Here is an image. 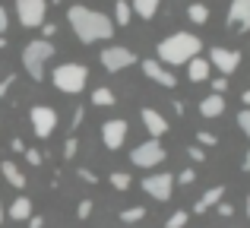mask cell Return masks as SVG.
<instances>
[{
    "label": "cell",
    "mask_w": 250,
    "mask_h": 228,
    "mask_svg": "<svg viewBox=\"0 0 250 228\" xmlns=\"http://www.w3.org/2000/svg\"><path fill=\"white\" fill-rule=\"evenodd\" d=\"M51 80H54V86L61 89V92L80 95L85 89V83H89V70H85L83 63H61V67H54Z\"/></svg>",
    "instance_id": "obj_4"
},
{
    "label": "cell",
    "mask_w": 250,
    "mask_h": 228,
    "mask_svg": "<svg viewBox=\"0 0 250 228\" xmlns=\"http://www.w3.org/2000/svg\"><path fill=\"white\" fill-rule=\"evenodd\" d=\"M25 159H29V165H42V162H44V155L38 152V149H25Z\"/></svg>",
    "instance_id": "obj_34"
},
{
    "label": "cell",
    "mask_w": 250,
    "mask_h": 228,
    "mask_svg": "<svg viewBox=\"0 0 250 228\" xmlns=\"http://www.w3.org/2000/svg\"><path fill=\"white\" fill-rule=\"evenodd\" d=\"M143 73H146L152 83L165 86V89H174V86H177V76L171 73L168 67H162V63L155 61V57H146V61H143Z\"/></svg>",
    "instance_id": "obj_12"
},
{
    "label": "cell",
    "mask_w": 250,
    "mask_h": 228,
    "mask_svg": "<svg viewBox=\"0 0 250 228\" xmlns=\"http://www.w3.org/2000/svg\"><path fill=\"white\" fill-rule=\"evenodd\" d=\"M83 117H85V111H83V108H76V111H73V124H70V130H76V127H80V124H83Z\"/></svg>",
    "instance_id": "obj_40"
},
{
    "label": "cell",
    "mask_w": 250,
    "mask_h": 228,
    "mask_svg": "<svg viewBox=\"0 0 250 228\" xmlns=\"http://www.w3.org/2000/svg\"><path fill=\"white\" fill-rule=\"evenodd\" d=\"M247 219H250V197H247Z\"/></svg>",
    "instance_id": "obj_47"
},
{
    "label": "cell",
    "mask_w": 250,
    "mask_h": 228,
    "mask_svg": "<svg viewBox=\"0 0 250 228\" xmlns=\"http://www.w3.org/2000/svg\"><path fill=\"white\" fill-rule=\"evenodd\" d=\"M133 63H136V51L124 48V44H111V48L102 51V67L108 73H121V70L133 67Z\"/></svg>",
    "instance_id": "obj_6"
},
{
    "label": "cell",
    "mask_w": 250,
    "mask_h": 228,
    "mask_svg": "<svg viewBox=\"0 0 250 228\" xmlns=\"http://www.w3.org/2000/svg\"><path fill=\"white\" fill-rule=\"evenodd\" d=\"M209 67H219L222 76L234 73L241 67V51H231V48H212L209 51Z\"/></svg>",
    "instance_id": "obj_11"
},
{
    "label": "cell",
    "mask_w": 250,
    "mask_h": 228,
    "mask_svg": "<svg viewBox=\"0 0 250 228\" xmlns=\"http://www.w3.org/2000/svg\"><path fill=\"white\" fill-rule=\"evenodd\" d=\"M76 174H80V178L85 181V184H95V181H98V178H95V171H89V168H80Z\"/></svg>",
    "instance_id": "obj_38"
},
{
    "label": "cell",
    "mask_w": 250,
    "mask_h": 228,
    "mask_svg": "<svg viewBox=\"0 0 250 228\" xmlns=\"http://www.w3.org/2000/svg\"><path fill=\"white\" fill-rule=\"evenodd\" d=\"M238 127L250 136V108H241V111H238Z\"/></svg>",
    "instance_id": "obj_31"
},
{
    "label": "cell",
    "mask_w": 250,
    "mask_h": 228,
    "mask_svg": "<svg viewBox=\"0 0 250 228\" xmlns=\"http://www.w3.org/2000/svg\"><path fill=\"white\" fill-rule=\"evenodd\" d=\"M44 225V219L42 216H35V212H32V216H29V228H42Z\"/></svg>",
    "instance_id": "obj_41"
},
{
    "label": "cell",
    "mask_w": 250,
    "mask_h": 228,
    "mask_svg": "<svg viewBox=\"0 0 250 228\" xmlns=\"http://www.w3.org/2000/svg\"><path fill=\"white\" fill-rule=\"evenodd\" d=\"M13 80H16V76H13V73H10V76H0V99H3V95H6V92H10V86H13Z\"/></svg>",
    "instance_id": "obj_35"
},
{
    "label": "cell",
    "mask_w": 250,
    "mask_h": 228,
    "mask_svg": "<svg viewBox=\"0 0 250 228\" xmlns=\"http://www.w3.org/2000/svg\"><path fill=\"white\" fill-rule=\"evenodd\" d=\"M3 48H6V38H3V35H0V51H3Z\"/></svg>",
    "instance_id": "obj_45"
},
{
    "label": "cell",
    "mask_w": 250,
    "mask_h": 228,
    "mask_svg": "<svg viewBox=\"0 0 250 228\" xmlns=\"http://www.w3.org/2000/svg\"><path fill=\"white\" fill-rule=\"evenodd\" d=\"M51 3H63V0H51Z\"/></svg>",
    "instance_id": "obj_48"
},
{
    "label": "cell",
    "mask_w": 250,
    "mask_h": 228,
    "mask_svg": "<svg viewBox=\"0 0 250 228\" xmlns=\"http://www.w3.org/2000/svg\"><path fill=\"white\" fill-rule=\"evenodd\" d=\"M215 133H209V130H200V133H196V146L200 149H209V146H215Z\"/></svg>",
    "instance_id": "obj_27"
},
{
    "label": "cell",
    "mask_w": 250,
    "mask_h": 228,
    "mask_svg": "<svg viewBox=\"0 0 250 228\" xmlns=\"http://www.w3.org/2000/svg\"><path fill=\"white\" fill-rule=\"evenodd\" d=\"M159 57L155 61L162 63V67H181V63H190L193 57H200V51H203V41L196 35H190V32H174V35H168V38H162L159 41Z\"/></svg>",
    "instance_id": "obj_2"
},
{
    "label": "cell",
    "mask_w": 250,
    "mask_h": 228,
    "mask_svg": "<svg viewBox=\"0 0 250 228\" xmlns=\"http://www.w3.org/2000/svg\"><path fill=\"white\" fill-rule=\"evenodd\" d=\"M228 25L234 32H250V0H231V6H228Z\"/></svg>",
    "instance_id": "obj_13"
},
{
    "label": "cell",
    "mask_w": 250,
    "mask_h": 228,
    "mask_svg": "<svg viewBox=\"0 0 250 228\" xmlns=\"http://www.w3.org/2000/svg\"><path fill=\"white\" fill-rule=\"evenodd\" d=\"M67 19H70V25H73L76 38H80L83 44L108 41V38L114 35L111 16H104V13H98V10H89V6H70Z\"/></svg>",
    "instance_id": "obj_1"
},
{
    "label": "cell",
    "mask_w": 250,
    "mask_h": 228,
    "mask_svg": "<svg viewBox=\"0 0 250 228\" xmlns=\"http://www.w3.org/2000/svg\"><path fill=\"white\" fill-rule=\"evenodd\" d=\"M10 29V13H6V6H0V35Z\"/></svg>",
    "instance_id": "obj_37"
},
{
    "label": "cell",
    "mask_w": 250,
    "mask_h": 228,
    "mask_svg": "<svg viewBox=\"0 0 250 228\" xmlns=\"http://www.w3.org/2000/svg\"><path fill=\"white\" fill-rule=\"evenodd\" d=\"M140 219H146V206H130V209L121 212V222H127V225L140 222Z\"/></svg>",
    "instance_id": "obj_24"
},
{
    "label": "cell",
    "mask_w": 250,
    "mask_h": 228,
    "mask_svg": "<svg viewBox=\"0 0 250 228\" xmlns=\"http://www.w3.org/2000/svg\"><path fill=\"white\" fill-rule=\"evenodd\" d=\"M140 117H143V127L149 130V136H152V140H159L162 133H168V121L155 111V108H143Z\"/></svg>",
    "instance_id": "obj_14"
},
{
    "label": "cell",
    "mask_w": 250,
    "mask_h": 228,
    "mask_svg": "<svg viewBox=\"0 0 250 228\" xmlns=\"http://www.w3.org/2000/svg\"><path fill=\"white\" fill-rule=\"evenodd\" d=\"M92 206H95V203H92V200H89V197H85V200H80V206H76V216H80V219H83V222H85V219H89V216H92Z\"/></svg>",
    "instance_id": "obj_29"
},
{
    "label": "cell",
    "mask_w": 250,
    "mask_h": 228,
    "mask_svg": "<svg viewBox=\"0 0 250 228\" xmlns=\"http://www.w3.org/2000/svg\"><path fill=\"white\" fill-rule=\"evenodd\" d=\"M241 168H244V171H250V149H247V155H244V165H241Z\"/></svg>",
    "instance_id": "obj_44"
},
{
    "label": "cell",
    "mask_w": 250,
    "mask_h": 228,
    "mask_svg": "<svg viewBox=\"0 0 250 228\" xmlns=\"http://www.w3.org/2000/svg\"><path fill=\"white\" fill-rule=\"evenodd\" d=\"M127 130H130V124L124 121V117L104 121V124H102V143H104L108 149H121L124 140H127Z\"/></svg>",
    "instance_id": "obj_9"
},
{
    "label": "cell",
    "mask_w": 250,
    "mask_h": 228,
    "mask_svg": "<svg viewBox=\"0 0 250 228\" xmlns=\"http://www.w3.org/2000/svg\"><path fill=\"white\" fill-rule=\"evenodd\" d=\"M130 10L143 19H152L159 13V0H130Z\"/></svg>",
    "instance_id": "obj_20"
},
{
    "label": "cell",
    "mask_w": 250,
    "mask_h": 228,
    "mask_svg": "<svg viewBox=\"0 0 250 228\" xmlns=\"http://www.w3.org/2000/svg\"><path fill=\"white\" fill-rule=\"evenodd\" d=\"M54 44L51 41H44V38H35V41H29L25 44V51H22V67L29 70V76L35 83H42L44 80V63L54 57Z\"/></svg>",
    "instance_id": "obj_3"
},
{
    "label": "cell",
    "mask_w": 250,
    "mask_h": 228,
    "mask_svg": "<svg viewBox=\"0 0 250 228\" xmlns=\"http://www.w3.org/2000/svg\"><path fill=\"white\" fill-rule=\"evenodd\" d=\"M177 184H181V187H190V184H193V181H196V174H193V168H184V171L181 174H177Z\"/></svg>",
    "instance_id": "obj_30"
},
{
    "label": "cell",
    "mask_w": 250,
    "mask_h": 228,
    "mask_svg": "<svg viewBox=\"0 0 250 228\" xmlns=\"http://www.w3.org/2000/svg\"><path fill=\"white\" fill-rule=\"evenodd\" d=\"M76 152H80V140H76V136H70V140L63 143V155H67V159H73Z\"/></svg>",
    "instance_id": "obj_32"
},
{
    "label": "cell",
    "mask_w": 250,
    "mask_h": 228,
    "mask_svg": "<svg viewBox=\"0 0 250 228\" xmlns=\"http://www.w3.org/2000/svg\"><path fill=\"white\" fill-rule=\"evenodd\" d=\"M165 149H162V143L159 140H146V143H140V146L130 152V162H133L136 168H155V165H162L165 162Z\"/></svg>",
    "instance_id": "obj_5"
},
{
    "label": "cell",
    "mask_w": 250,
    "mask_h": 228,
    "mask_svg": "<svg viewBox=\"0 0 250 228\" xmlns=\"http://www.w3.org/2000/svg\"><path fill=\"white\" fill-rule=\"evenodd\" d=\"M0 174H3V178H6V184H10V187H16V190H22V187H25V174L19 171V165H16V162H10V159H6L3 165H0Z\"/></svg>",
    "instance_id": "obj_16"
},
{
    "label": "cell",
    "mask_w": 250,
    "mask_h": 228,
    "mask_svg": "<svg viewBox=\"0 0 250 228\" xmlns=\"http://www.w3.org/2000/svg\"><path fill=\"white\" fill-rule=\"evenodd\" d=\"M32 216V200L29 197H16L10 203V219H16V222H29Z\"/></svg>",
    "instance_id": "obj_18"
},
{
    "label": "cell",
    "mask_w": 250,
    "mask_h": 228,
    "mask_svg": "<svg viewBox=\"0 0 250 228\" xmlns=\"http://www.w3.org/2000/svg\"><path fill=\"white\" fill-rule=\"evenodd\" d=\"M143 190H146L152 200L165 203V200H171V190H174V178H171V174H152V178H143Z\"/></svg>",
    "instance_id": "obj_10"
},
{
    "label": "cell",
    "mask_w": 250,
    "mask_h": 228,
    "mask_svg": "<svg viewBox=\"0 0 250 228\" xmlns=\"http://www.w3.org/2000/svg\"><path fill=\"white\" fill-rule=\"evenodd\" d=\"M187 219H190V212L177 209V212H171V219L165 222V228H184V225H187Z\"/></svg>",
    "instance_id": "obj_25"
},
{
    "label": "cell",
    "mask_w": 250,
    "mask_h": 228,
    "mask_svg": "<svg viewBox=\"0 0 250 228\" xmlns=\"http://www.w3.org/2000/svg\"><path fill=\"white\" fill-rule=\"evenodd\" d=\"M38 29L44 32V35H42L44 41H51V35H54V32H57V25H54V22H42V25H38Z\"/></svg>",
    "instance_id": "obj_36"
},
{
    "label": "cell",
    "mask_w": 250,
    "mask_h": 228,
    "mask_svg": "<svg viewBox=\"0 0 250 228\" xmlns=\"http://www.w3.org/2000/svg\"><path fill=\"white\" fill-rule=\"evenodd\" d=\"M225 92H228V76H215L212 80V95H222V99H225Z\"/></svg>",
    "instance_id": "obj_28"
},
{
    "label": "cell",
    "mask_w": 250,
    "mask_h": 228,
    "mask_svg": "<svg viewBox=\"0 0 250 228\" xmlns=\"http://www.w3.org/2000/svg\"><path fill=\"white\" fill-rule=\"evenodd\" d=\"M241 102H244V108H250V89H247L244 95H241Z\"/></svg>",
    "instance_id": "obj_43"
},
{
    "label": "cell",
    "mask_w": 250,
    "mask_h": 228,
    "mask_svg": "<svg viewBox=\"0 0 250 228\" xmlns=\"http://www.w3.org/2000/svg\"><path fill=\"white\" fill-rule=\"evenodd\" d=\"M219 216H222V219H231V216H234V206H231V203H219Z\"/></svg>",
    "instance_id": "obj_39"
},
{
    "label": "cell",
    "mask_w": 250,
    "mask_h": 228,
    "mask_svg": "<svg viewBox=\"0 0 250 228\" xmlns=\"http://www.w3.org/2000/svg\"><path fill=\"white\" fill-rule=\"evenodd\" d=\"M187 16H190V22L203 25V22H209V6L206 3H190L187 6Z\"/></svg>",
    "instance_id": "obj_21"
},
{
    "label": "cell",
    "mask_w": 250,
    "mask_h": 228,
    "mask_svg": "<svg viewBox=\"0 0 250 228\" xmlns=\"http://www.w3.org/2000/svg\"><path fill=\"white\" fill-rule=\"evenodd\" d=\"M0 225H3V203H0Z\"/></svg>",
    "instance_id": "obj_46"
},
{
    "label": "cell",
    "mask_w": 250,
    "mask_h": 228,
    "mask_svg": "<svg viewBox=\"0 0 250 228\" xmlns=\"http://www.w3.org/2000/svg\"><path fill=\"white\" fill-rule=\"evenodd\" d=\"M187 76H190L193 83L209 80V61H203V57H193V61L187 63Z\"/></svg>",
    "instance_id": "obj_19"
},
{
    "label": "cell",
    "mask_w": 250,
    "mask_h": 228,
    "mask_svg": "<svg viewBox=\"0 0 250 228\" xmlns=\"http://www.w3.org/2000/svg\"><path fill=\"white\" fill-rule=\"evenodd\" d=\"M130 16H133L130 3H127V0H117V3H114V19H111V22H117V25H127V22H130Z\"/></svg>",
    "instance_id": "obj_22"
},
{
    "label": "cell",
    "mask_w": 250,
    "mask_h": 228,
    "mask_svg": "<svg viewBox=\"0 0 250 228\" xmlns=\"http://www.w3.org/2000/svg\"><path fill=\"white\" fill-rule=\"evenodd\" d=\"M44 10H48V0H16L19 22L25 29H38L44 22Z\"/></svg>",
    "instance_id": "obj_8"
},
{
    "label": "cell",
    "mask_w": 250,
    "mask_h": 228,
    "mask_svg": "<svg viewBox=\"0 0 250 228\" xmlns=\"http://www.w3.org/2000/svg\"><path fill=\"white\" fill-rule=\"evenodd\" d=\"M29 121H32V130H35L38 140H48V136L57 130V111L48 108V105H35L29 111Z\"/></svg>",
    "instance_id": "obj_7"
},
{
    "label": "cell",
    "mask_w": 250,
    "mask_h": 228,
    "mask_svg": "<svg viewBox=\"0 0 250 228\" xmlns=\"http://www.w3.org/2000/svg\"><path fill=\"white\" fill-rule=\"evenodd\" d=\"M200 114L203 117H219V114H225V99H222V95H206V99L200 102Z\"/></svg>",
    "instance_id": "obj_17"
},
{
    "label": "cell",
    "mask_w": 250,
    "mask_h": 228,
    "mask_svg": "<svg viewBox=\"0 0 250 228\" xmlns=\"http://www.w3.org/2000/svg\"><path fill=\"white\" fill-rule=\"evenodd\" d=\"M111 187H114V190H127L130 187V174L127 171H114L111 174Z\"/></svg>",
    "instance_id": "obj_26"
},
{
    "label": "cell",
    "mask_w": 250,
    "mask_h": 228,
    "mask_svg": "<svg viewBox=\"0 0 250 228\" xmlns=\"http://www.w3.org/2000/svg\"><path fill=\"white\" fill-rule=\"evenodd\" d=\"M222 197H225V187H222V184H219V187H209V190H206V193H203V197L193 203V212H196V216H203L206 209L219 206V203H222Z\"/></svg>",
    "instance_id": "obj_15"
},
{
    "label": "cell",
    "mask_w": 250,
    "mask_h": 228,
    "mask_svg": "<svg viewBox=\"0 0 250 228\" xmlns=\"http://www.w3.org/2000/svg\"><path fill=\"white\" fill-rule=\"evenodd\" d=\"M92 102H95L98 108H111L114 105V92H111L108 86H98L95 92H92Z\"/></svg>",
    "instance_id": "obj_23"
},
{
    "label": "cell",
    "mask_w": 250,
    "mask_h": 228,
    "mask_svg": "<svg viewBox=\"0 0 250 228\" xmlns=\"http://www.w3.org/2000/svg\"><path fill=\"white\" fill-rule=\"evenodd\" d=\"M10 149H13V152H25V143H22V140H19V136H16V140L10 143Z\"/></svg>",
    "instance_id": "obj_42"
},
{
    "label": "cell",
    "mask_w": 250,
    "mask_h": 228,
    "mask_svg": "<svg viewBox=\"0 0 250 228\" xmlns=\"http://www.w3.org/2000/svg\"><path fill=\"white\" fill-rule=\"evenodd\" d=\"M187 155H190V162H206V149H200V146H187Z\"/></svg>",
    "instance_id": "obj_33"
}]
</instances>
